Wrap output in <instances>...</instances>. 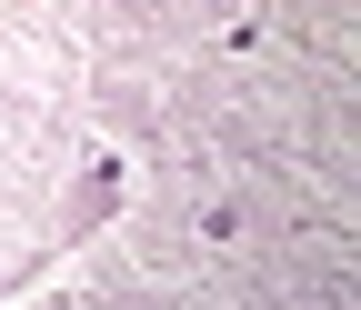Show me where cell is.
Here are the masks:
<instances>
[{
  "label": "cell",
  "mask_w": 361,
  "mask_h": 310,
  "mask_svg": "<svg viewBox=\"0 0 361 310\" xmlns=\"http://www.w3.org/2000/svg\"><path fill=\"white\" fill-rule=\"evenodd\" d=\"M111 200H121V160H90V181H80V200H71V231H90Z\"/></svg>",
  "instance_id": "cell-1"
}]
</instances>
